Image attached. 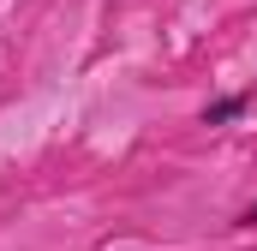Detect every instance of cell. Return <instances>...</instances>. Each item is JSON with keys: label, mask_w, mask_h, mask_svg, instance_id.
<instances>
[{"label": "cell", "mask_w": 257, "mask_h": 251, "mask_svg": "<svg viewBox=\"0 0 257 251\" xmlns=\"http://www.w3.org/2000/svg\"><path fill=\"white\" fill-rule=\"evenodd\" d=\"M257 102V90H233V96H215L209 108H203V126H227V120H239L245 108Z\"/></svg>", "instance_id": "6da1fadb"}, {"label": "cell", "mask_w": 257, "mask_h": 251, "mask_svg": "<svg viewBox=\"0 0 257 251\" xmlns=\"http://www.w3.org/2000/svg\"><path fill=\"white\" fill-rule=\"evenodd\" d=\"M239 227H257V203H251V209H245V215H239Z\"/></svg>", "instance_id": "7a4b0ae2"}]
</instances>
